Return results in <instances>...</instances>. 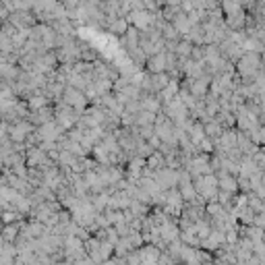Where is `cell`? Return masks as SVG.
<instances>
[{
	"instance_id": "obj_1",
	"label": "cell",
	"mask_w": 265,
	"mask_h": 265,
	"mask_svg": "<svg viewBox=\"0 0 265 265\" xmlns=\"http://www.w3.org/2000/svg\"><path fill=\"white\" fill-rule=\"evenodd\" d=\"M147 73L149 75H158V73H166V52H160L155 56H149L145 62Z\"/></svg>"
},
{
	"instance_id": "obj_8",
	"label": "cell",
	"mask_w": 265,
	"mask_h": 265,
	"mask_svg": "<svg viewBox=\"0 0 265 265\" xmlns=\"http://www.w3.org/2000/svg\"><path fill=\"white\" fill-rule=\"evenodd\" d=\"M253 255L259 257V259H265V245H263V240H257V243H253Z\"/></svg>"
},
{
	"instance_id": "obj_11",
	"label": "cell",
	"mask_w": 265,
	"mask_h": 265,
	"mask_svg": "<svg viewBox=\"0 0 265 265\" xmlns=\"http://www.w3.org/2000/svg\"><path fill=\"white\" fill-rule=\"evenodd\" d=\"M2 228H4V224H2V222H0V232H2Z\"/></svg>"
},
{
	"instance_id": "obj_4",
	"label": "cell",
	"mask_w": 265,
	"mask_h": 265,
	"mask_svg": "<svg viewBox=\"0 0 265 265\" xmlns=\"http://www.w3.org/2000/svg\"><path fill=\"white\" fill-rule=\"evenodd\" d=\"M168 83H170L168 73L151 75V91H153V93H160L162 89H166V85H168Z\"/></svg>"
},
{
	"instance_id": "obj_10",
	"label": "cell",
	"mask_w": 265,
	"mask_h": 265,
	"mask_svg": "<svg viewBox=\"0 0 265 265\" xmlns=\"http://www.w3.org/2000/svg\"><path fill=\"white\" fill-rule=\"evenodd\" d=\"M259 145L265 147V124H261V127H259Z\"/></svg>"
},
{
	"instance_id": "obj_5",
	"label": "cell",
	"mask_w": 265,
	"mask_h": 265,
	"mask_svg": "<svg viewBox=\"0 0 265 265\" xmlns=\"http://www.w3.org/2000/svg\"><path fill=\"white\" fill-rule=\"evenodd\" d=\"M176 189H178V193H181L184 205H186V203H193V201L199 197L197 191H195V186H193V182H191V184H184V186H176Z\"/></svg>"
},
{
	"instance_id": "obj_9",
	"label": "cell",
	"mask_w": 265,
	"mask_h": 265,
	"mask_svg": "<svg viewBox=\"0 0 265 265\" xmlns=\"http://www.w3.org/2000/svg\"><path fill=\"white\" fill-rule=\"evenodd\" d=\"M253 226H255V228H259V230L265 232V214H257V215H255Z\"/></svg>"
},
{
	"instance_id": "obj_3",
	"label": "cell",
	"mask_w": 265,
	"mask_h": 265,
	"mask_svg": "<svg viewBox=\"0 0 265 265\" xmlns=\"http://www.w3.org/2000/svg\"><path fill=\"white\" fill-rule=\"evenodd\" d=\"M203 129H205V137L207 139H212V141H217V139L222 137V132L226 131L220 122H215V120H207L203 124Z\"/></svg>"
},
{
	"instance_id": "obj_2",
	"label": "cell",
	"mask_w": 265,
	"mask_h": 265,
	"mask_svg": "<svg viewBox=\"0 0 265 265\" xmlns=\"http://www.w3.org/2000/svg\"><path fill=\"white\" fill-rule=\"evenodd\" d=\"M145 162H147V170H149V172H158V170L166 168V158H164L160 151H153Z\"/></svg>"
},
{
	"instance_id": "obj_6",
	"label": "cell",
	"mask_w": 265,
	"mask_h": 265,
	"mask_svg": "<svg viewBox=\"0 0 265 265\" xmlns=\"http://www.w3.org/2000/svg\"><path fill=\"white\" fill-rule=\"evenodd\" d=\"M255 212L251 207H247V209H243V212H240L236 217H238V224L240 226H253V222H255Z\"/></svg>"
},
{
	"instance_id": "obj_7",
	"label": "cell",
	"mask_w": 265,
	"mask_h": 265,
	"mask_svg": "<svg viewBox=\"0 0 265 265\" xmlns=\"http://www.w3.org/2000/svg\"><path fill=\"white\" fill-rule=\"evenodd\" d=\"M251 160H253V164H255L257 168L263 170V168H265V147H259V149H257V153L253 155Z\"/></svg>"
},
{
	"instance_id": "obj_12",
	"label": "cell",
	"mask_w": 265,
	"mask_h": 265,
	"mask_svg": "<svg viewBox=\"0 0 265 265\" xmlns=\"http://www.w3.org/2000/svg\"><path fill=\"white\" fill-rule=\"evenodd\" d=\"M263 245H265V234H263Z\"/></svg>"
}]
</instances>
